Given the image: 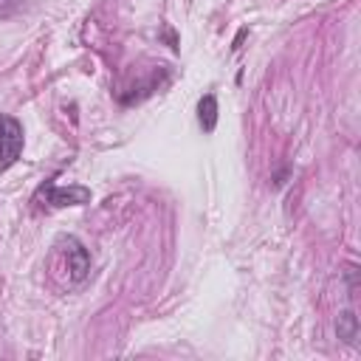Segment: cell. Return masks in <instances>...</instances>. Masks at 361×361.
<instances>
[{"mask_svg": "<svg viewBox=\"0 0 361 361\" xmlns=\"http://www.w3.org/2000/svg\"><path fill=\"white\" fill-rule=\"evenodd\" d=\"M336 336H338L344 344H350V347L358 344L361 327H358V316H355L353 307H347V310H341V313L336 316Z\"/></svg>", "mask_w": 361, "mask_h": 361, "instance_id": "cell-4", "label": "cell"}, {"mask_svg": "<svg viewBox=\"0 0 361 361\" xmlns=\"http://www.w3.org/2000/svg\"><path fill=\"white\" fill-rule=\"evenodd\" d=\"M197 124L203 133H214L217 127V96L214 93H206L197 102Z\"/></svg>", "mask_w": 361, "mask_h": 361, "instance_id": "cell-5", "label": "cell"}, {"mask_svg": "<svg viewBox=\"0 0 361 361\" xmlns=\"http://www.w3.org/2000/svg\"><path fill=\"white\" fill-rule=\"evenodd\" d=\"M45 197L51 206H82L90 200V189H85V186H48Z\"/></svg>", "mask_w": 361, "mask_h": 361, "instance_id": "cell-3", "label": "cell"}, {"mask_svg": "<svg viewBox=\"0 0 361 361\" xmlns=\"http://www.w3.org/2000/svg\"><path fill=\"white\" fill-rule=\"evenodd\" d=\"M59 245H62V257H65V268H68V279L73 285L85 282L87 274H90V251L85 248V243L73 234L68 237H59Z\"/></svg>", "mask_w": 361, "mask_h": 361, "instance_id": "cell-2", "label": "cell"}, {"mask_svg": "<svg viewBox=\"0 0 361 361\" xmlns=\"http://www.w3.org/2000/svg\"><path fill=\"white\" fill-rule=\"evenodd\" d=\"M23 144H25L23 124L14 116L0 113V172L17 164V158L23 155Z\"/></svg>", "mask_w": 361, "mask_h": 361, "instance_id": "cell-1", "label": "cell"}]
</instances>
